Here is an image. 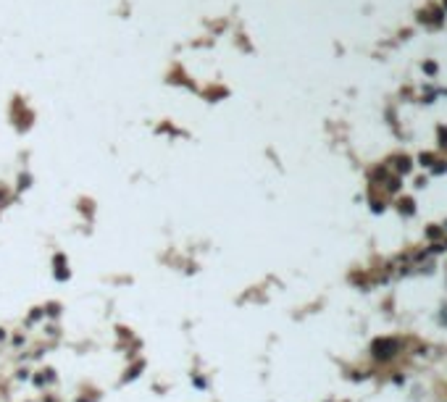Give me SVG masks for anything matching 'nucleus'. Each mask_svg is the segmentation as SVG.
<instances>
[{
	"instance_id": "obj_1",
	"label": "nucleus",
	"mask_w": 447,
	"mask_h": 402,
	"mask_svg": "<svg viewBox=\"0 0 447 402\" xmlns=\"http://www.w3.org/2000/svg\"><path fill=\"white\" fill-rule=\"evenodd\" d=\"M397 352V342L395 339H376L374 342V355L379 360H389Z\"/></svg>"
}]
</instances>
